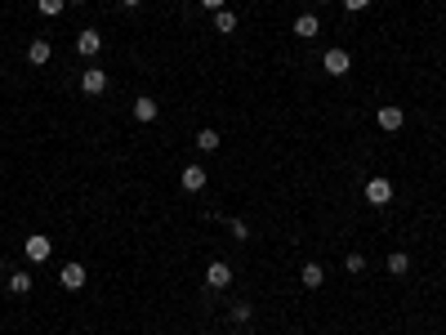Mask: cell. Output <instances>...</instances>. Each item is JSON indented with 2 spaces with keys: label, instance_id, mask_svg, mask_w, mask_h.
Segmentation results:
<instances>
[{
  "label": "cell",
  "instance_id": "obj_27",
  "mask_svg": "<svg viewBox=\"0 0 446 335\" xmlns=\"http://www.w3.org/2000/svg\"><path fill=\"white\" fill-rule=\"evenodd\" d=\"M206 335H210V331H206Z\"/></svg>",
  "mask_w": 446,
  "mask_h": 335
},
{
  "label": "cell",
  "instance_id": "obj_25",
  "mask_svg": "<svg viewBox=\"0 0 446 335\" xmlns=\"http://www.w3.org/2000/svg\"><path fill=\"white\" fill-rule=\"evenodd\" d=\"M67 5H85V0H67Z\"/></svg>",
  "mask_w": 446,
  "mask_h": 335
},
{
  "label": "cell",
  "instance_id": "obj_14",
  "mask_svg": "<svg viewBox=\"0 0 446 335\" xmlns=\"http://www.w3.org/2000/svg\"><path fill=\"white\" fill-rule=\"evenodd\" d=\"M389 273H393V278H406V273H411V255H406V250H393V255H389Z\"/></svg>",
  "mask_w": 446,
  "mask_h": 335
},
{
  "label": "cell",
  "instance_id": "obj_19",
  "mask_svg": "<svg viewBox=\"0 0 446 335\" xmlns=\"http://www.w3.org/2000/svg\"><path fill=\"white\" fill-rule=\"evenodd\" d=\"M250 317H255V308H250L246 300H241V304H232V322H237V327H246Z\"/></svg>",
  "mask_w": 446,
  "mask_h": 335
},
{
  "label": "cell",
  "instance_id": "obj_26",
  "mask_svg": "<svg viewBox=\"0 0 446 335\" xmlns=\"http://www.w3.org/2000/svg\"><path fill=\"white\" fill-rule=\"evenodd\" d=\"M312 5H326V0H312Z\"/></svg>",
  "mask_w": 446,
  "mask_h": 335
},
{
  "label": "cell",
  "instance_id": "obj_11",
  "mask_svg": "<svg viewBox=\"0 0 446 335\" xmlns=\"http://www.w3.org/2000/svg\"><path fill=\"white\" fill-rule=\"evenodd\" d=\"M50 58H54V45H50V41H32V45H27V63H32V67H45Z\"/></svg>",
  "mask_w": 446,
  "mask_h": 335
},
{
  "label": "cell",
  "instance_id": "obj_8",
  "mask_svg": "<svg viewBox=\"0 0 446 335\" xmlns=\"http://www.w3.org/2000/svg\"><path fill=\"white\" fill-rule=\"evenodd\" d=\"M402 121H406V116H402V107H397V103L379 107V130H384V135H397V130H402Z\"/></svg>",
  "mask_w": 446,
  "mask_h": 335
},
{
  "label": "cell",
  "instance_id": "obj_13",
  "mask_svg": "<svg viewBox=\"0 0 446 335\" xmlns=\"http://www.w3.org/2000/svg\"><path fill=\"white\" fill-rule=\"evenodd\" d=\"M317 32H321V18L317 14H299L295 18V36H299V41H312Z\"/></svg>",
  "mask_w": 446,
  "mask_h": 335
},
{
  "label": "cell",
  "instance_id": "obj_7",
  "mask_svg": "<svg viewBox=\"0 0 446 335\" xmlns=\"http://www.w3.org/2000/svg\"><path fill=\"white\" fill-rule=\"evenodd\" d=\"M179 184H183V193H201V188L210 184V175H206V165H188L183 175H179Z\"/></svg>",
  "mask_w": 446,
  "mask_h": 335
},
{
  "label": "cell",
  "instance_id": "obj_4",
  "mask_svg": "<svg viewBox=\"0 0 446 335\" xmlns=\"http://www.w3.org/2000/svg\"><path fill=\"white\" fill-rule=\"evenodd\" d=\"M366 201H370V206H389V201H393V184L384 175L366 179Z\"/></svg>",
  "mask_w": 446,
  "mask_h": 335
},
{
  "label": "cell",
  "instance_id": "obj_1",
  "mask_svg": "<svg viewBox=\"0 0 446 335\" xmlns=\"http://www.w3.org/2000/svg\"><path fill=\"white\" fill-rule=\"evenodd\" d=\"M22 255H27L32 264H45V259L54 255V242H50V237H45V233H32L27 242H22Z\"/></svg>",
  "mask_w": 446,
  "mask_h": 335
},
{
  "label": "cell",
  "instance_id": "obj_18",
  "mask_svg": "<svg viewBox=\"0 0 446 335\" xmlns=\"http://www.w3.org/2000/svg\"><path fill=\"white\" fill-rule=\"evenodd\" d=\"M36 9H41L45 18H58V14L67 9V0H36Z\"/></svg>",
  "mask_w": 446,
  "mask_h": 335
},
{
  "label": "cell",
  "instance_id": "obj_6",
  "mask_svg": "<svg viewBox=\"0 0 446 335\" xmlns=\"http://www.w3.org/2000/svg\"><path fill=\"white\" fill-rule=\"evenodd\" d=\"M206 286L210 291H228V286H232V268H228L223 259H214V264L206 268Z\"/></svg>",
  "mask_w": 446,
  "mask_h": 335
},
{
  "label": "cell",
  "instance_id": "obj_3",
  "mask_svg": "<svg viewBox=\"0 0 446 335\" xmlns=\"http://www.w3.org/2000/svg\"><path fill=\"white\" fill-rule=\"evenodd\" d=\"M321 67H326V76H348L353 54H348V50H326V54H321Z\"/></svg>",
  "mask_w": 446,
  "mask_h": 335
},
{
  "label": "cell",
  "instance_id": "obj_10",
  "mask_svg": "<svg viewBox=\"0 0 446 335\" xmlns=\"http://www.w3.org/2000/svg\"><path fill=\"white\" fill-rule=\"evenodd\" d=\"M299 282H304V286H308V291H317V286H321V282H326V268H321V264H317V259H308V264H304V268H299Z\"/></svg>",
  "mask_w": 446,
  "mask_h": 335
},
{
  "label": "cell",
  "instance_id": "obj_2",
  "mask_svg": "<svg viewBox=\"0 0 446 335\" xmlns=\"http://www.w3.org/2000/svg\"><path fill=\"white\" fill-rule=\"evenodd\" d=\"M76 54H81V58H99V54H103V32L81 27V32H76Z\"/></svg>",
  "mask_w": 446,
  "mask_h": 335
},
{
  "label": "cell",
  "instance_id": "obj_17",
  "mask_svg": "<svg viewBox=\"0 0 446 335\" xmlns=\"http://www.w3.org/2000/svg\"><path fill=\"white\" fill-rule=\"evenodd\" d=\"M197 148L201 152H219V130H197Z\"/></svg>",
  "mask_w": 446,
  "mask_h": 335
},
{
  "label": "cell",
  "instance_id": "obj_15",
  "mask_svg": "<svg viewBox=\"0 0 446 335\" xmlns=\"http://www.w3.org/2000/svg\"><path fill=\"white\" fill-rule=\"evenodd\" d=\"M9 291H14V295H27V291H32V273H27V268H14V273H9Z\"/></svg>",
  "mask_w": 446,
  "mask_h": 335
},
{
  "label": "cell",
  "instance_id": "obj_24",
  "mask_svg": "<svg viewBox=\"0 0 446 335\" xmlns=\"http://www.w3.org/2000/svg\"><path fill=\"white\" fill-rule=\"evenodd\" d=\"M120 5H125V9H134V5H143V0H120Z\"/></svg>",
  "mask_w": 446,
  "mask_h": 335
},
{
  "label": "cell",
  "instance_id": "obj_22",
  "mask_svg": "<svg viewBox=\"0 0 446 335\" xmlns=\"http://www.w3.org/2000/svg\"><path fill=\"white\" fill-rule=\"evenodd\" d=\"M370 5V0H344V9H348V14H357V9H366Z\"/></svg>",
  "mask_w": 446,
  "mask_h": 335
},
{
  "label": "cell",
  "instance_id": "obj_12",
  "mask_svg": "<svg viewBox=\"0 0 446 335\" xmlns=\"http://www.w3.org/2000/svg\"><path fill=\"white\" fill-rule=\"evenodd\" d=\"M58 282H63V291H81V286H85V268H81V264H63Z\"/></svg>",
  "mask_w": 446,
  "mask_h": 335
},
{
  "label": "cell",
  "instance_id": "obj_16",
  "mask_svg": "<svg viewBox=\"0 0 446 335\" xmlns=\"http://www.w3.org/2000/svg\"><path fill=\"white\" fill-rule=\"evenodd\" d=\"M214 32H219V36L237 32V14H232V9H219V14H214Z\"/></svg>",
  "mask_w": 446,
  "mask_h": 335
},
{
  "label": "cell",
  "instance_id": "obj_21",
  "mask_svg": "<svg viewBox=\"0 0 446 335\" xmlns=\"http://www.w3.org/2000/svg\"><path fill=\"white\" fill-rule=\"evenodd\" d=\"M228 228H232V237H237V242H246V237H250V228H246V224H241V219H232V224H228Z\"/></svg>",
  "mask_w": 446,
  "mask_h": 335
},
{
  "label": "cell",
  "instance_id": "obj_23",
  "mask_svg": "<svg viewBox=\"0 0 446 335\" xmlns=\"http://www.w3.org/2000/svg\"><path fill=\"white\" fill-rule=\"evenodd\" d=\"M201 5H206V9H214V14H219V9H228V0H201Z\"/></svg>",
  "mask_w": 446,
  "mask_h": 335
},
{
  "label": "cell",
  "instance_id": "obj_9",
  "mask_svg": "<svg viewBox=\"0 0 446 335\" xmlns=\"http://www.w3.org/2000/svg\"><path fill=\"white\" fill-rule=\"evenodd\" d=\"M156 116H161V103H156V99H148V94H143V99H134V121H139V125L156 121Z\"/></svg>",
  "mask_w": 446,
  "mask_h": 335
},
{
  "label": "cell",
  "instance_id": "obj_20",
  "mask_svg": "<svg viewBox=\"0 0 446 335\" xmlns=\"http://www.w3.org/2000/svg\"><path fill=\"white\" fill-rule=\"evenodd\" d=\"M344 268H348V273H366V259H361V255H348Z\"/></svg>",
  "mask_w": 446,
  "mask_h": 335
},
{
  "label": "cell",
  "instance_id": "obj_5",
  "mask_svg": "<svg viewBox=\"0 0 446 335\" xmlns=\"http://www.w3.org/2000/svg\"><path fill=\"white\" fill-rule=\"evenodd\" d=\"M103 90H107V71H103V67H85V71H81V94L99 99Z\"/></svg>",
  "mask_w": 446,
  "mask_h": 335
}]
</instances>
